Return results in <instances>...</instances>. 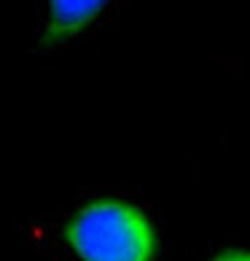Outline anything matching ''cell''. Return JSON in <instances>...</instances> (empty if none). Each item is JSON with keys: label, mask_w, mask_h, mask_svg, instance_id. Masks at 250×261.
<instances>
[{"label": "cell", "mask_w": 250, "mask_h": 261, "mask_svg": "<svg viewBox=\"0 0 250 261\" xmlns=\"http://www.w3.org/2000/svg\"><path fill=\"white\" fill-rule=\"evenodd\" d=\"M67 243L81 261H151L156 234L146 213L119 199H97L67 224Z\"/></svg>", "instance_id": "obj_1"}, {"label": "cell", "mask_w": 250, "mask_h": 261, "mask_svg": "<svg viewBox=\"0 0 250 261\" xmlns=\"http://www.w3.org/2000/svg\"><path fill=\"white\" fill-rule=\"evenodd\" d=\"M213 261H250V250H224Z\"/></svg>", "instance_id": "obj_3"}, {"label": "cell", "mask_w": 250, "mask_h": 261, "mask_svg": "<svg viewBox=\"0 0 250 261\" xmlns=\"http://www.w3.org/2000/svg\"><path fill=\"white\" fill-rule=\"evenodd\" d=\"M113 0H49V16H46V30L38 38V49L51 51L60 49L67 41L97 22L108 11Z\"/></svg>", "instance_id": "obj_2"}]
</instances>
